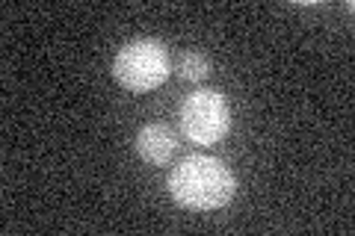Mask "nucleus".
Masks as SVG:
<instances>
[{"mask_svg": "<svg viewBox=\"0 0 355 236\" xmlns=\"http://www.w3.org/2000/svg\"><path fill=\"white\" fill-rule=\"evenodd\" d=\"M169 195L178 207L210 212L228 207L237 195L234 172L216 156H187L169 174Z\"/></svg>", "mask_w": 355, "mask_h": 236, "instance_id": "obj_1", "label": "nucleus"}, {"mask_svg": "<svg viewBox=\"0 0 355 236\" xmlns=\"http://www.w3.org/2000/svg\"><path fill=\"white\" fill-rule=\"evenodd\" d=\"M172 74V60L166 44L157 39H133L116 53L113 77L121 89L133 95H146L160 89Z\"/></svg>", "mask_w": 355, "mask_h": 236, "instance_id": "obj_2", "label": "nucleus"}, {"mask_svg": "<svg viewBox=\"0 0 355 236\" xmlns=\"http://www.w3.org/2000/svg\"><path fill=\"white\" fill-rule=\"evenodd\" d=\"M178 125L193 145L210 148V145L222 142L231 130V107L225 95L216 89H196L178 109Z\"/></svg>", "mask_w": 355, "mask_h": 236, "instance_id": "obj_3", "label": "nucleus"}, {"mask_svg": "<svg viewBox=\"0 0 355 236\" xmlns=\"http://www.w3.org/2000/svg\"><path fill=\"white\" fill-rule=\"evenodd\" d=\"M137 154L148 165H166L178 154V133L169 125H146L137 133Z\"/></svg>", "mask_w": 355, "mask_h": 236, "instance_id": "obj_4", "label": "nucleus"}, {"mask_svg": "<svg viewBox=\"0 0 355 236\" xmlns=\"http://www.w3.org/2000/svg\"><path fill=\"white\" fill-rule=\"evenodd\" d=\"M210 74V60L198 51H187L178 56V77L187 83H202Z\"/></svg>", "mask_w": 355, "mask_h": 236, "instance_id": "obj_5", "label": "nucleus"}]
</instances>
